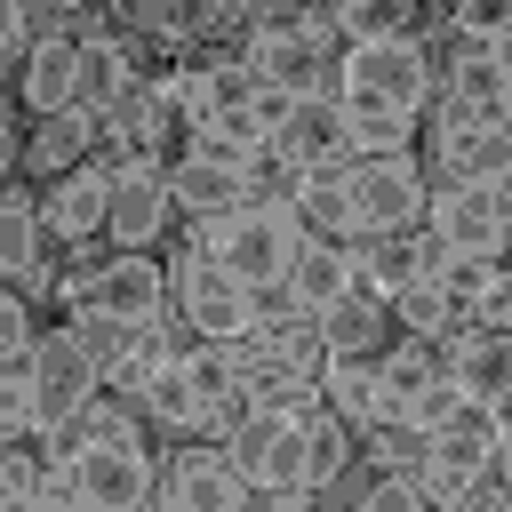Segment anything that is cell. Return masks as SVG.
I'll return each mask as SVG.
<instances>
[{
    "label": "cell",
    "instance_id": "6da1fadb",
    "mask_svg": "<svg viewBox=\"0 0 512 512\" xmlns=\"http://www.w3.org/2000/svg\"><path fill=\"white\" fill-rule=\"evenodd\" d=\"M240 64H248V80L256 88H272V96H288V104H312V96H328V80H336V32H328V16H296V8H272V16H248V40H240Z\"/></svg>",
    "mask_w": 512,
    "mask_h": 512
},
{
    "label": "cell",
    "instance_id": "7a4b0ae2",
    "mask_svg": "<svg viewBox=\"0 0 512 512\" xmlns=\"http://www.w3.org/2000/svg\"><path fill=\"white\" fill-rule=\"evenodd\" d=\"M504 456V408H456L424 448H416V472L408 488L424 496V512H456Z\"/></svg>",
    "mask_w": 512,
    "mask_h": 512
},
{
    "label": "cell",
    "instance_id": "3957f363",
    "mask_svg": "<svg viewBox=\"0 0 512 512\" xmlns=\"http://www.w3.org/2000/svg\"><path fill=\"white\" fill-rule=\"evenodd\" d=\"M64 312H104L120 328H160L168 320V272L144 248H112V256H80L72 272H56Z\"/></svg>",
    "mask_w": 512,
    "mask_h": 512
},
{
    "label": "cell",
    "instance_id": "277c9868",
    "mask_svg": "<svg viewBox=\"0 0 512 512\" xmlns=\"http://www.w3.org/2000/svg\"><path fill=\"white\" fill-rule=\"evenodd\" d=\"M320 408V400H312ZM312 408H248L232 432H224V456L240 464V480L272 504H296L312 496L304 464H312Z\"/></svg>",
    "mask_w": 512,
    "mask_h": 512
},
{
    "label": "cell",
    "instance_id": "5b68a950",
    "mask_svg": "<svg viewBox=\"0 0 512 512\" xmlns=\"http://www.w3.org/2000/svg\"><path fill=\"white\" fill-rule=\"evenodd\" d=\"M336 104H360V112H392V120H416L432 104V56L424 40H376V48H336V80H328Z\"/></svg>",
    "mask_w": 512,
    "mask_h": 512
},
{
    "label": "cell",
    "instance_id": "8992f818",
    "mask_svg": "<svg viewBox=\"0 0 512 512\" xmlns=\"http://www.w3.org/2000/svg\"><path fill=\"white\" fill-rule=\"evenodd\" d=\"M296 240H304V232H296L288 200H248V208H232V216H208L192 256H208V264H216L224 280H240V288H272Z\"/></svg>",
    "mask_w": 512,
    "mask_h": 512
},
{
    "label": "cell",
    "instance_id": "52a82bcc",
    "mask_svg": "<svg viewBox=\"0 0 512 512\" xmlns=\"http://www.w3.org/2000/svg\"><path fill=\"white\" fill-rule=\"evenodd\" d=\"M344 184V224L352 240H392V232H416L424 224V168L408 152H384V160H344L336 168Z\"/></svg>",
    "mask_w": 512,
    "mask_h": 512
},
{
    "label": "cell",
    "instance_id": "ba28073f",
    "mask_svg": "<svg viewBox=\"0 0 512 512\" xmlns=\"http://www.w3.org/2000/svg\"><path fill=\"white\" fill-rule=\"evenodd\" d=\"M168 312H176V328L200 344V352H232L240 336H256V296L240 288V280H224L208 256H192L184 248V264L168 272Z\"/></svg>",
    "mask_w": 512,
    "mask_h": 512
},
{
    "label": "cell",
    "instance_id": "9c48e42d",
    "mask_svg": "<svg viewBox=\"0 0 512 512\" xmlns=\"http://www.w3.org/2000/svg\"><path fill=\"white\" fill-rule=\"evenodd\" d=\"M64 480L80 496V512H144L160 472H152V448L128 432V440H80L64 448Z\"/></svg>",
    "mask_w": 512,
    "mask_h": 512
},
{
    "label": "cell",
    "instance_id": "30bf717a",
    "mask_svg": "<svg viewBox=\"0 0 512 512\" xmlns=\"http://www.w3.org/2000/svg\"><path fill=\"white\" fill-rule=\"evenodd\" d=\"M424 240L448 264H496V248H504V184H432L424 192Z\"/></svg>",
    "mask_w": 512,
    "mask_h": 512
},
{
    "label": "cell",
    "instance_id": "8fae6325",
    "mask_svg": "<svg viewBox=\"0 0 512 512\" xmlns=\"http://www.w3.org/2000/svg\"><path fill=\"white\" fill-rule=\"evenodd\" d=\"M24 376H32V432L40 440H56L96 392H104V376L72 352V336L56 328V336H32V352H24Z\"/></svg>",
    "mask_w": 512,
    "mask_h": 512
},
{
    "label": "cell",
    "instance_id": "7c38bea8",
    "mask_svg": "<svg viewBox=\"0 0 512 512\" xmlns=\"http://www.w3.org/2000/svg\"><path fill=\"white\" fill-rule=\"evenodd\" d=\"M240 504H248V480L224 448H176L144 512H240Z\"/></svg>",
    "mask_w": 512,
    "mask_h": 512
},
{
    "label": "cell",
    "instance_id": "4fadbf2b",
    "mask_svg": "<svg viewBox=\"0 0 512 512\" xmlns=\"http://www.w3.org/2000/svg\"><path fill=\"white\" fill-rule=\"evenodd\" d=\"M432 160H440V184H504V168H512V128H480L472 112L440 104Z\"/></svg>",
    "mask_w": 512,
    "mask_h": 512
},
{
    "label": "cell",
    "instance_id": "5bb4252c",
    "mask_svg": "<svg viewBox=\"0 0 512 512\" xmlns=\"http://www.w3.org/2000/svg\"><path fill=\"white\" fill-rule=\"evenodd\" d=\"M248 200H256V168L216 160V152H176V160H168V208H184L192 224L232 216V208H248Z\"/></svg>",
    "mask_w": 512,
    "mask_h": 512
},
{
    "label": "cell",
    "instance_id": "9a60e30c",
    "mask_svg": "<svg viewBox=\"0 0 512 512\" xmlns=\"http://www.w3.org/2000/svg\"><path fill=\"white\" fill-rule=\"evenodd\" d=\"M16 96H24V112H40V120L80 112V40H72V32L24 40V56H16Z\"/></svg>",
    "mask_w": 512,
    "mask_h": 512
},
{
    "label": "cell",
    "instance_id": "2e32d148",
    "mask_svg": "<svg viewBox=\"0 0 512 512\" xmlns=\"http://www.w3.org/2000/svg\"><path fill=\"white\" fill-rule=\"evenodd\" d=\"M32 208H40V232H56V240H104V216H112V160H80V168L56 176Z\"/></svg>",
    "mask_w": 512,
    "mask_h": 512
},
{
    "label": "cell",
    "instance_id": "e0dca14e",
    "mask_svg": "<svg viewBox=\"0 0 512 512\" xmlns=\"http://www.w3.org/2000/svg\"><path fill=\"white\" fill-rule=\"evenodd\" d=\"M168 176L144 168V160H112V216H104V240L112 248H152L168 232Z\"/></svg>",
    "mask_w": 512,
    "mask_h": 512
},
{
    "label": "cell",
    "instance_id": "ac0fdd59",
    "mask_svg": "<svg viewBox=\"0 0 512 512\" xmlns=\"http://www.w3.org/2000/svg\"><path fill=\"white\" fill-rule=\"evenodd\" d=\"M440 376H448V392H456L464 408H504V384H512V344H504V328H464V336H448Z\"/></svg>",
    "mask_w": 512,
    "mask_h": 512
},
{
    "label": "cell",
    "instance_id": "d6986e66",
    "mask_svg": "<svg viewBox=\"0 0 512 512\" xmlns=\"http://www.w3.org/2000/svg\"><path fill=\"white\" fill-rule=\"evenodd\" d=\"M264 160H280L288 176L344 168V160H352V144H344V112H336V96H312V104H296V112H288V128L272 136V152H264Z\"/></svg>",
    "mask_w": 512,
    "mask_h": 512
},
{
    "label": "cell",
    "instance_id": "ffe728a7",
    "mask_svg": "<svg viewBox=\"0 0 512 512\" xmlns=\"http://www.w3.org/2000/svg\"><path fill=\"white\" fill-rule=\"evenodd\" d=\"M456 112H472L480 128H504L512 120V56L504 48H448V96Z\"/></svg>",
    "mask_w": 512,
    "mask_h": 512
},
{
    "label": "cell",
    "instance_id": "44dd1931",
    "mask_svg": "<svg viewBox=\"0 0 512 512\" xmlns=\"http://www.w3.org/2000/svg\"><path fill=\"white\" fill-rule=\"evenodd\" d=\"M280 288H288V304L312 320V312H328L336 296H352V240H320V232H304L296 248H288V264H280Z\"/></svg>",
    "mask_w": 512,
    "mask_h": 512
},
{
    "label": "cell",
    "instance_id": "7402d4cb",
    "mask_svg": "<svg viewBox=\"0 0 512 512\" xmlns=\"http://www.w3.org/2000/svg\"><path fill=\"white\" fill-rule=\"evenodd\" d=\"M416 272H440V248H432V240H416V232L352 240V288H360V296H376V304H392Z\"/></svg>",
    "mask_w": 512,
    "mask_h": 512
},
{
    "label": "cell",
    "instance_id": "603a6c76",
    "mask_svg": "<svg viewBox=\"0 0 512 512\" xmlns=\"http://www.w3.org/2000/svg\"><path fill=\"white\" fill-rule=\"evenodd\" d=\"M312 336H320L328 360H384V352H392V312L352 288V296H336L328 312H312Z\"/></svg>",
    "mask_w": 512,
    "mask_h": 512
},
{
    "label": "cell",
    "instance_id": "cb8c5ba5",
    "mask_svg": "<svg viewBox=\"0 0 512 512\" xmlns=\"http://www.w3.org/2000/svg\"><path fill=\"white\" fill-rule=\"evenodd\" d=\"M96 120L88 112H56V120H40L24 144H16V168L24 176H40V184H56V176H72L80 160H96Z\"/></svg>",
    "mask_w": 512,
    "mask_h": 512
},
{
    "label": "cell",
    "instance_id": "d4e9b609",
    "mask_svg": "<svg viewBox=\"0 0 512 512\" xmlns=\"http://www.w3.org/2000/svg\"><path fill=\"white\" fill-rule=\"evenodd\" d=\"M320 408H328L344 432H376V424H392V400H384L376 360H328V368H320Z\"/></svg>",
    "mask_w": 512,
    "mask_h": 512
},
{
    "label": "cell",
    "instance_id": "484cf974",
    "mask_svg": "<svg viewBox=\"0 0 512 512\" xmlns=\"http://www.w3.org/2000/svg\"><path fill=\"white\" fill-rule=\"evenodd\" d=\"M0 288H16V296L48 288V248H40V208L32 200H0Z\"/></svg>",
    "mask_w": 512,
    "mask_h": 512
},
{
    "label": "cell",
    "instance_id": "4316f807",
    "mask_svg": "<svg viewBox=\"0 0 512 512\" xmlns=\"http://www.w3.org/2000/svg\"><path fill=\"white\" fill-rule=\"evenodd\" d=\"M328 32H336L344 48L416 40V8H408V0H344V8H328Z\"/></svg>",
    "mask_w": 512,
    "mask_h": 512
},
{
    "label": "cell",
    "instance_id": "83f0119b",
    "mask_svg": "<svg viewBox=\"0 0 512 512\" xmlns=\"http://www.w3.org/2000/svg\"><path fill=\"white\" fill-rule=\"evenodd\" d=\"M392 320H400V336H416V344H440V336H456V304H448V288H440V272H416L392 304H384Z\"/></svg>",
    "mask_w": 512,
    "mask_h": 512
},
{
    "label": "cell",
    "instance_id": "f1b7e54d",
    "mask_svg": "<svg viewBox=\"0 0 512 512\" xmlns=\"http://www.w3.org/2000/svg\"><path fill=\"white\" fill-rule=\"evenodd\" d=\"M128 96V48L104 32V40H80V112L104 120L112 104Z\"/></svg>",
    "mask_w": 512,
    "mask_h": 512
},
{
    "label": "cell",
    "instance_id": "f546056e",
    "mask_svg": "<svg viewBox=\"0 0 512 512\" xmlns=\"http://www.w3.org/2000/svg\"><path fill=\"white\" fill-rule=\"evenodd\" d=\"M376 376H384V400H392V416H400V400H408V392L440 384V344H416V336H400V344L376 360Z\"/></svg>",
    "mask_w": 512,
    "mask_h": 512
},
{
    "label": "cell",
    "instance_id": "4dcf8cb0",
    "mask_svg": "<svg viewBox=\"0 0 512 512\" xmlns=\"http://www.w3.org/2000/svg\"><path fill=\"white\" fill-rule=\"evenodd\" d=\"M344 464H352V432H344L328 408H312V464H304V480H312V488H336Z\"/></svg>",
    "mask_w": 512,
    "mask_h": 512
},
{
    "label": "cell",
    "instance_id": "1f68e13d",
    "mask_svg": "<svg viewBox=\"0 0 512 512\" xmlns=\"http://www.w3.org/2000/svg\"><path fill=\"white\" fill-rule=\"evenodd\" d=\"M448 32H456V48H504V8L464 0V8H448Z\"/></svg>",
    "mask_w": 512,
    "mask_h": 512
},
{
    "label": "cell",
    "instance_id": "d6a6232c",
    "mask_svg": "<svg viewBox=\"0 0 512 512\" xmlns=\"http://www.w3.org/2000/svg\"><path fill=\"white\" fill-rule=\"evenodd\" d=\"M24 432H32V376L16 360V368H0V448L24 440Z\"/></svg>",
    "mask_w": 512,
    "mask_h": 512
},
{
    "label": "cell",
    "instance_id": "836d02e7",
    "mask_svg": "<svg viewBox=\"0 0 512 512\" xmlns=\"http://www.w3.org/2000/svg\"><path fill=\"white\" fill-rule=\"evenodd\" d=\"M24 352H32V312L16 288H0V368H16Z\"/></svg>",
    "mask_w": 512,
    "mask_h": 512
},
{
    "label": "cell",
    "instance_id": "e575fe53",
    "mask_svg": "<svg viewBox=\"0 0 512 512\" xmlns=\"http://www.w3.org/2000/svg\"><path fill=\"white\" fill-rule=\"evenodd\" d=\"M352 512H424V496H416L408 480H368V488L352 496Z\"/></svg>",
    "mask_w": 512,
    "mask_h": 512
},
{
    "label": "cell",
    "instance_id": "d590c367",
    "mask_svg": "<svg viewBox=\"0 0 512 512\" xmlns=\"http://www.w3.org/2000/svg\"><path fill=\"white\" fill-rule=\"evenodd\" d=\"M16 56H24V8H8V0H0V72H8Z\"/></svg>",
    "mask_w": 512,
    "mask_h": 512
},
{
    "label": "cell",
    "instance_id": "8d00e7d4",
    "mask_svg": "<svg viewBox=\"0 0 512 512\" xmlns=\"http://www.w3.org/2000/svg\"><path fill=\"white\" fill-rule=\"evenodd\" d=\"M0 168H16V120L0 112Z\"/></svg>",
    "mask_w": 512,
    "mask_h": 512
}]
</instances>
